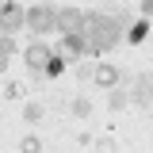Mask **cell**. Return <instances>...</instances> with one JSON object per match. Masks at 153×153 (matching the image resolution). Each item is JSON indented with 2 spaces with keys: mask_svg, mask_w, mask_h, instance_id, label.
I'll return each instance as SVG.
<instances>
[{
  "mask_svg": "<svg viewBox=\"0 0 153 153\" xmlns=\"http://www.w3.org/2000/svg\"><path fill=\"white\" fill-rule=\"evenodd\" d=\"M76 80H96V65H88V61H76Z\"/></svg>",
  "mask_w": 153,
  "mask_h": 153,
  "instance_id": "11",
  "label": "cell"
},
{
  "mask_svg": "<svg viewBox=\"0 0 153 153\" xmlns=\"http://www.w3.org/2000/svg\"><path fill=\"white\" fill-rule=\"evenodd\" d=\"M0 27H4V35H16L19 27H27V12L19 8L16 0H4V12H0Z\"/></svg>",
  "mask_w": 153,
  "mask_h": 153,
  "instance_id": "5",
  "label": "cell"
},
{
  "mask_svg": "<svg viewBox=\"0 0 153 153\" xmlns=\"http://www.w3.org/2000/svg\"><path fill=\"white\" fill-rule=\"evenodd\" d=\"M126 35V23L111 12H88V50L92 54H107L111 46H119Z\"/></svg>",
  "mask_w": 153,
  "mask_h": 153,
  "instance_id": "1",
  "label": "cell"
},
{
  "mask_svg": "<svg viewBox=\"0 0 153 153\" xmlns=\"http://www.w3.org/2000/svg\"><path fill=\"white\" fill-rule=\"evenodd\" d=\"M73 115H76V119H88V115H92V103H88V100H76V103H73Z\"/></svg>",
  "mask_w": 153,
  "mask_h": 153,
  "instance_id": "13",
  "label": "cell"
},
{
  "mask_svg": "<svg viewBox=\"0 0 153 153\" xmlns=\"http://www.w3.org/2000/svg\"><path fill=\"white\" fill-rule=\"evenodd\" d=\"M19 153H42V142H38L35 134H27V138L19 142Z\"/></svg>",
  "mask_w": 153,
  "mask_h": 153,
  "instance_id": "10",
  "label": "cell"
},
{
  "mask_svg": "<svg viewBox=\"0 0 153 153\" xmlns=\"http://www.w3.org/2000/svg\"><path fill=\"white\" fill-rule=\"evenodd\" d=\"M23 119H27V123H38V119H42V107H38V103H27Z\"/></svg>",
  "mask_w": 153,
  "mask_h": 153,
  "instance_id": "14",
  "label": "cell"
},
{
  "mask_svg": "<svg viewBox=\"0 0 153 153\" xmlns=\"http://www.w3.org/2000/svg\"><path fill=\"white\" fill-rule=\"evenodd\" d=\"M107 107H111V111H123V107H126V92H115V88H111V96H107Z\"/></svg>",
  "mask_w": 153,
  "mask_h": 153,
  "instance_id": "12",
  "label": "cell"
},
{
  "mask_svg": "<svg viewBox=\"0 0 153 153\" xmlns=\"http://www.w3.org/2000/svg\"><path fill=\"white\" fill-rule=\"evenodd\" d=\"M96 153H115V142H111V138H103V142H96Z\"/></svg>",
  "mask_w": 153,
  "mask_h": 153,
  "instance_id": "15",
  "label": "cell"
},
{
  "mask_svg": "<svg viewBox=\"0 0 153 153\" xmlns=\"http://www.w3.org/2000/svg\"><path fill=\"white\" fill-rule=\"evenodd\" d=\"M142 16H153V0H142Z\"/></svg>",
  "mask_w": 153,
  "mask_h": 153,
  "instance_id": "17",
  "label": "cell"
},
{
  "mask_svg": "<svg viewBox=\"0 0 153 153\" xmlns=\"http://www.w3.org/2000/svg\"><path fill=\"white\" fill-rule=\"evenodd\" d=\"M61 69H65V61H61V57H54V61H50V69H46V73H50V76H57V73H61Z\"/></svg>",
  "mask_w": 153,
  "mask_h": 153,
  "instance_id": "16",
  "label": "cell"
},
{
  "mask_svg": "<svg viewBox=\"0 0 153 153\" xmlns=\"http://www.w3.org/2000/svg\"><path fill=\"white\" fill-rule=\"evenodd\" d=\"M146 35H149V19H138V23H134L130 31H126V38H130L134 46H138V42H142V38H146Z\"/></svg>",
  "mask_w": 153,
  "mask_h": 153,
  "instance_id": "9",
  "label": "cell"
},
{
  "mask_svg": "<svg viewBox=\"0 0 153 153\" xmlns=\"http://www.w3.org/2000/svg\"><path fill=\"white\" fill-rule=\"evenodd\" d=\"M54 57H57V54H54V46H46L42 38H38V42H31V46L23 50V61H27V69H35V73H46Z\"/></svg>",
  "mask_w": 153,
  "mask_h": 153,
  "instance_id": "4",
  "label": "cell"
},
{
  "mask_svg": "<svg viewBox=\"0 0 153 153\" xmlns=\"http://www.w3.org/2000/svg\"><path fill=\"white\" fill-rule=\"evenodd\" d=\"M27 27H31L38 38L54 35V31H57V8H50V4H35V8L27 12Z\"/></svg>",
  "mask_w": 153,
  "mask_h": 153,
  "instance_id": "2",
  "label": "cell"
},
{
  "mask_svg": "<svg viewBox=\"0 0 153 153\" xmlns=\"http://www.w3.org/2000/svg\"><path fill=\"white\" fill-rule=\"evenodd\" d=\"M119 69H115V65H96V84H100V88H115V84H119Z\"/></svg>",
  "mask_w": 153,
  "mask_h": 153,
  "instance_id": "8",
  "label": "cell"
},
{
  "mask_svg": "<svg viewBox=\"0 0 153 153\" xmlns=\"http://www.w3.org/2000/svg\"><path fill=\"white\" fill-rule=\"evenodd\" d=\"M57 50H61V57H76V61L84 54H92L88 50V35H61V46Z\"/></svg>",
  "mask_w": 153,
  "mask_h": 153,
  "instance_id": "7",
  "label": "cell"
},
{
  "mask_svg": "<svg viewBox=\"0 0 153 153\" xmlns=\"http://www.w3.org/2000/svg\"><path fill=\"white\" fill-rule=\"evenodd\" d=\"M57 31L61 35H88V12H80V8H57Z\"/></svg>",
  "mask_w": 153,
  "mask_h": 153,
  "instance_id": "3",
  "label": "cell"
},
{
  "mask_svg": "<svg viewBox=\"0 0 153 153\" xmlns=\"http://www.w3.org/2000/svg\"><path fill=\"white\" fill-rule=\"evenodd\" d=\"M130 100L138 107H153V73H138V80L130 88Z\"/></svg>",
  "mask_w": 153,
  "mask_h": 153,
  "instance_id": "6",
  "label": "cell"
}]
</instances>
